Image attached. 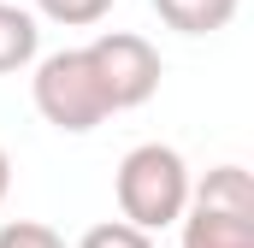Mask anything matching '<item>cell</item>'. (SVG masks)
<instances>
[{"label":"cell","instance_id":"cell-1","mask_svg":"<svg viewBox=\"0 0 254 248\" xmlns=\"http://www.w3.org/2000/svg\"><path fill=\"white\" fill-rule=\"evenodd\" d=\"M190 184L195 178H190V166H184L178 148H166V142H136L125 160H119V172H113L119 219L142 225V231H166V225L184 219Z\"/></svg>","mask_w":254,"mask_h":248},{"label":"cell","instance_id":"cell-5","mask_svg":"<svg viewBox=\"0 0 254 248\" xmlns=\"http://www.w3.org/2000/svg\"><path fill=\"white\" fill-rule=\"evenodd\" d=\"M190 207H213V213H243V219H254V178L243 166H213L201 184H190Z\"/></svg>","mask_w":254,"mask_h":248},{"label":"cell","instance_id":"cell-7","mask_svg":"<svg viewBox=\"0 0 254 248\" xmlns=\"http://www.w3.org/2000/svg\"><path fill=\"white\" fill-rule=\"evenodd\" d=\"M36 54H42V24H36V12L0 0V77L36 65Z\"/></svg>","mask_w":254,"mask_h":248},{"label":"cell","instance_id":"cell-8","mask_svg":"<svg viewBox=\"0 0 254 248\" xmlns=\"http://www.w3.org/2000/svg\"><path fill=\"white\" fill-rule=\"evenodd\" d=\"M77 248H154V231H142V225H130V219H101V225L83 231Z\"/></svg>","mask_w":254,"mask_h":248},{"label":"cell","instance_id":"cell-3","mask_svg":"<svg viewBox=\"0 0 254 248\" xmlns=\"http://www.w3.org/2000/svg\"><path fill=\"white\" fill-rule=\"evenodd\" d=\"M83 54L95 65V83H101V95H107L113 113H130V107L154 101V89H160V77H166L160 48H154L148 36H136V30H101Z\"/></svg>","mask_w":254,"mask_h":248},{"label":"cell","instance_id":"cell-11","mask_svg":"<svg viewBox=\"0 0 254 248\" xmlns=\"http://www.w3.org/2000/svg\"><path fill=\"white\" fill-rule=\"evenodd\" d=\"M6 189H12V160H6V148H0V201H6Z\"/></svg>","mask_w":254,"mask_h":248},{"label":"cell","instance_id":"cell-6","mask_svg":"<svg viewBox=\"0 0 254 248\" xmlns=\"http://www.w3.org/2000/svg\"><path fill=\"white\" fill-rule=\"evenodd\" d=\"M237 6L243 0H154L160 24L178 30V36H213V30H225L237 18Z\"/></svg>","mask_w":254,"mask_h":248},{"label":"cell","instance_id":"cell-10","mask_svg":"<svg viewBox=\"0 0 254 248\" xmlns=\"http://www.w3.org/2000/svg\"><path fill=\"white\" fill-rule=\"evenodd\" d=\"M0 248H65V237L42 219H6L0 225Z\"/></svg>","mask_w":254,"mask_h":248},{"label":"cell","instance_id":"cell-2","mask_svg":"<svg viewBox=\"0 0 254 248\" xmlns=\"http://www.w3.org/2000/svg\"><path fill=\"white\" fill-rule=\"evenodd\" d=\"M30 95H36V113L65 130V136H89L101 119H113L101 83H95V65L83 48H60L48 60H36V77H30Z\"/></svg>","mask_w":254,"mask_h":248},{"label":"cell","instance_id":"cell-9","mask_svg":"<svg viewBox=\"0 0 254 248\" xmlns=\"http://www.w3.org/2000/svg\"><path fill=\"white\" fill-rule=\"evenodd\" d=\"M36 12L65 24V30H89V24H101L113 12V0H36Z\"/></svg>","mask_w":254,"mask_h":248},{"label":"cell","instance_id":"cell-4","mask_svg":"<svg viewBox=\"0 0 254 248\" xmlns=\"http://www.w3.org/2000/svg\"><path fill=\"white\" fill-rule=\"evenodd\" d=\"M184 248H254V219L243 213H213V207H184Z\"/></svg>","mask_w":254,"mask_h":248}]
</instances>
